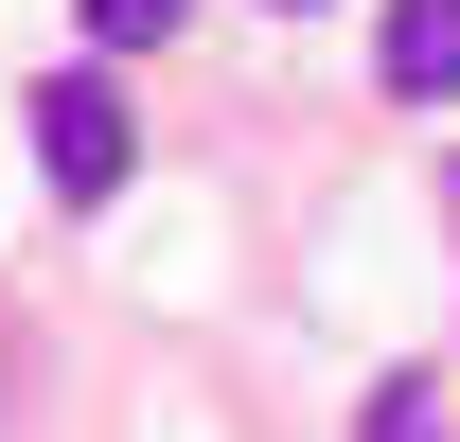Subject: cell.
Wrapping results in <instances>:
<instances>
[{
  "label": "cell",
  "mask_w": 460,
  "mask_h": 442,
  "mask_svg": "<svg viewBox=\"0 0 460 442\" xmlns=\"http://www.w3.org/2000/svg\"><path fill=\"white\" fill-rule=\"evenodd\" d=\"M372 54H390L407 107H460V0H390V36H372Z\"/></svg>",
  "instance_id": "cell-2"
},
{
  "label": "cell",
  "mask_w": 460,
  "mask_h": 442,
  "mask_svg": "<svg viewBox=\"0 0 460 442\" xmlns=\"http://www.w3.org/2000/svg\"><path fill=\"white\" fill-rule=\"evenodd\" d=\"M71 18H89L107 54H160V36H177V18H195V0H71Z\"/></svg>",
  "instance_id": "cell-4"
},
{
  "label": "cell",
  "mask_w": 460,
  "mask_h": 442,
  "mask_svg": "<svg viewBox=\"0 0 460 442\" xmlns=\"http://www.w3.org/2000/svg\"><path fill=\"white\" fill-rule=\"evenodd\" d=\"M354 442H460V425H443V389H425V372H390L372 407H354Z\"/></svg>",
  "instance_id": "cell-3"
},
{
  "label": "cell",
  "mask_w": 460,
  "mask_h": 442,
  "mask_svg": "<svg viewBox=\"0 0 460 442\" xmlns=\"http://www.w3.org/2000/svg\"><path fill=\"white\" fill-rule=\"evenodd\" d=\"M36 177H54V195H89V213L142 177V107H124L107 71H54V89H36Z\"/></svg>",
  "instance_id": "cell-1"
}]
</instances>
